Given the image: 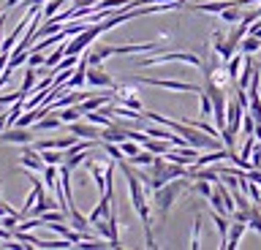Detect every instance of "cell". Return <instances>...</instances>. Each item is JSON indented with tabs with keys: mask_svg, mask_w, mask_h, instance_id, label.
Here are the masks:
<instances>
[{
	"mask_svg": "<svg viewBox=\"0 0 261 250\" xmlns=\"http://www.w3.org/2000/svg\"><path fill=\"white\" fill-rule=\"evenodd\" d=\"M188 180L191 177H182V180H171V182H166L163 188H158V190H152V199H155V209L161 212V220H166L169 217V209H171V204H174V199L182 193L185 188H188Z\"/></svg>",
	"mask_w": 261,
	"mask_h": 250,
	"instance_id": "cell-1",
	"label": "cell"
},
{
	"mask_svg": "<svg viewBox=\"0 0 261 250\" xmlns=\"http://www.w3.org/2000/svg\"><path fill=\"white\" fill-rule=\"evenodd\" d=\"M139 68H152V66H166V63H188L193 68H201L204 60L196 52H166V54H152V58H134Z\"/></svg>",
	"mask_w": 261,
	"mask_h": 250,
	"instance_id": "cell-2",
	"label": "cell"
},
{
	"mask_svg": "<svg viewBox=\"0 0 261 250\" xmlns=\"http://www.w3.org/2000/svg\"><path fill=\"white\" fill-rule=\"evenodd\" d=\"M134 85H152V87H163V90H177V93H196L199 95L204 87L191 85V82H179V79H152V76H139L134 79Z\"/></svg>",
	"mask_w": 261,
	"mask_h": 250,
	"instance_id": "cell-3",
	"label": "cell"
},
{
	"mask_svg": "<svg viewBox=\"0 0 261 250\" xmlns=\"http://www.w3.org/2000/svg\"><path fill=\"white\" fill-rule=\"evenodd\" d=\"M210 207L215 209V212H220V215H231L234 209H237L231 190H226L223 185L218 182V185H215V190H212V196H210Z\"/></svg>",
	"mask_w": 261,
	"mask_h": 250,
	"instance_id": "cell-4",
	"label": "cell"
},
{
	"mask_svg": "<svg viewBox=\"0 0 261 250\" xmlns=\"http://www.w3.org/2000/svg\"><path fill=\"white\" fill-rule=\"evenodd\" d=\"M0 142H8V144H33L36 136H33L30 128H22V125H8L3 133H0Z\"/></svg>",
	"mask_w": 261,
	"mask_h": 250,
	"instance_id": "cell-5",
	"label": "cell"
},
{
	"mask_svg": "<svg viewBox=\"0 0 261 250\" xmlns=\"http://www.w3.org/2000/svg\"><path fill=\"white\" fill-rule=\"evenodd\" d=\"M87 85L93 90H114V79L103 71V66H87Z\"/></svg>",
	"mask_w": 261,
	"mask_h": 250,
	"instance_id": "cell-6",
	"label": "cell"
},
{
	"mask_svg": "<svg viewBox=\"0 0 261 250\" xmlns=\"http://www.w3.org/2000/svg\"><path fill=\"white\" fill-rule=\"evenodd\" d=\"M19 166L28 169V172H44V169H46L44 158H41V150H36L33 144H24V150L19 155Z\"/></svg>",
	"mask_w": 261,
	"mask_h": 250,
	"instance_id": "cell-7",
	"label": "cell"
},
{
	"mask_svg": "<svg viewBox=\"0 0 261 250\" xmlns=\"http://www.w3.org/2000/svg\"><path fill=\"white\" fill-rule=\"evenodd\" d=\"M245 112H248V109H245L240 101H228V106H226V131H231V133H240Z\"/></svg>",
	"mask_w": 261,
	"mask_h": 250,
	"instance_id": "cell-8",
	"label": "cell"
},
{
	"mask_svg": "<svg viewBox=\"0 0 261 250\" xmlns=\"http://www.w3.org/2000/svg\"><path fill=\"white\" fill-rule=\"evenodd\" d=\"M85 85H87V58H82L79 66H76V71L68 76V82H65L63 87H68V90H82Z\"/></svg>",
	"mask_w": 261,
	"mask_h": 250,
	"instance_id": "cell-9",
	"label": "cell"
},
{
	"mask_svg": "<svg viewBox=\"0 0 261 250\" xmlns=\"http://www.w3.org/2000/svg\"><path fill=\"white\" fill-rule=\"evenodd\" d=\"M68 125H71L68 131L73 136H79V139H101V131H98L95 123H90V120H87V123H79V120H76V123H68Z\"/></svg>",
	"mask_w": 261,
	"mask_h": 250,
	"instance_id": "cell-10",
	"label": "cell"
},
{
	"mask_svg": "<svg viewBox=\"0 0 261 250\" xmlns=\"http://www.w3.org/2000/svg\"><path fill=\"white\" fill-rule=\"evenodd\" d=\"M242 234H245V223H242V220H234L231 226H228V237H226V250H234L237 245H240Z\"/></svg>",
	"mask_w": 261,
	"mask_h": 250,
	"instance_id": "cell-11",
	"label": "cell"
},
{
	"mask_svg": "<svg viewBox=\"0 0 261 250\" xmlns=\"http://www.w3.org/2000/svg\"><path fill=\"white\" fill-rule=\"evenodd\" d=\"M242 66H245V52L242 54H234L231 60H226V74H228V79H231V82H237V79H240V74H242Z\"/></svg>",
	"mask_w": 261,
	"mask_h": 250,
	"instance_id": "cell-12",
	"label": "cell"
},
{
	"mask_svg": "<svg viewBox=\"0 0 261 250\" xmlns=\"http://www.w3.org/2000/svg\"><path fill=\"white\" fill-rule=\"evenodd\" d=\"M57 204H60V201H55V199H49L46 193H41V196H38V201L33 204V209H30V212H33V217H38V215L49 212V209H55Z\"/></svg>",
	"mask_w": 261,
	"mask_h": 250,
	"instance_id": "cell-13",
	"label": "cell"
},
{
	"mask_svg": "<svg viewBox=\"0 0 261 250\" xmlns=\"http://www.w3.org/2000/svg\"><path fill=\"white\" fill-rule=\"evenodd\" d=\"M226 217H228V215H220V212H215V209H212V223H215V229H218V234H220V247H226L228 226H231V223H226Z\"/></svg>",
	"mask_w": 261,
	"mask_h": 250,
	"instance_id": "cell-14",
	"label": "cell"
},
{
	"mask_svg": "<svg viewBox=\"0 0 261 250\" xmlns=\"http://www.w3.org/2000/svg\"><path fill=\"white\" fill-rule=\"evenodd\" d=\"M57 112V117L63 120V123H76V120L82 117V109L73 103V106H63V109H55Z\"/></svg>",
	"mask_w": 261,
	"mask_h": 250,
	"instance_id": "cell-15",
	"label": "cell"
},
{
	"mask_svg": "<svg viewBox=\"0 0 261 250\" xmlns=\"http://www.w3.org/2000/svg\"><path fill=\"white\" fill-rule=\"evenodd\" d=\"M36 76H38V71L36 68H24V82H22V87H19V93L24 95V98H28V95H30V90H33V87H36Z\"/></svg>",
	"mask_w": 261,
	"mask_h": 250,
	"instance_id": "cell-16",
	"label": "cell"
},
{
	"mask_svg": "<svg viewBox=\"0 0 261 250\" xmlns=\"http://www.w3.org/2000/svg\"><path fill=\"white\" fill-rule=\"evenodd\" d=\"M240 49H242L245 54H253V52H258V49H261V38L248 33V36H245L242 41H240Z\"/></svg>",
	"mask_w": 261,
	"mask_h": 250,
	"instance_id": "cell-17",
	"label": "cell"
},
{
	"mask_svg": "<svg viewBox=\"0 0 261 250\" xmlns=\"http://www.w3.org/2000/svg\"><path fill=\"white\" fill-rule=\"evenodd\" d=\"M191 190H193V193H199V196H204L207 201H210V196H212L210 180H204V177H196V180H193V185H191Z\"/></svg>",
	"mask_w": 261,
	"mask_h": 250,
	"instance_id": "cell-18",
	"label": "cell"
},
{
	"mask_svg": "<svg viewBox=\"0 0 261 250\" xmlns=\"http://www.w3.org/2000/svg\"><path fill=\"white\" fill-rule=\"evenodd\" d=\"M41 158H44V163H55V166L65 163V152L63 150H41Z\"/></svg>",
	"mask_w": 261,
	"mask_h": 250,
	"instance_id": "cell-19",
	"label": "cell"
},
{
	"mask_svg": "<svg viewBox=\"0 0 261 250\" xmlns=\"http://www.w3.org/2000/svg\"><path fill=\"white\" fill-rule=\"evenodd\" d=\"M155 158H158V155L144 147V150H139V155L130 158V163H134V166H152V160H155Z\"/></svg>",
	"mask_w": 261,
	"mask_h": 250,
	"instance_id": "cell-20",
	"label": "cell"
},
{
	"mask_svg": "<svg viewBox=\"0 0 261 250\" xmlns=\"http://www.w3.org/2000/svg\"><path fill=\"white\" fill-rule=\"evenodd\" d=\"M63 125V120L60 117H41L38 123H36V131H55V128H60Z\"/></svg>",
	"mask_w": 261,
	"mask_h": 250,
	"instance_id": "cell-21",
	"label": "cell"
},
{
	"mask_svg": "<svg viewBox=\"0 0 261 250\" xmlns=\"http://www.w3.org/2000/svg\"><path fill=\"white\" fill-rule=\"evenodd\" d=\"M199 112H201V117H210L212 115V98H210L207 87L199 93Z\"/></svg>",
	"mask_w": 261,
	"mask_h": 250,
	"instance_id": "cell-22",
	"label": "cell"
},
{
	"mask_svg": "<svg viewBox=\"0 0 261 250\" xmlns=\"http://www.w3.org/2000/svg\"><path fill=\"white\" fill-rule=\"evenodd\" d=\"M65 3H68V0H46V3H44V19H52Z\"/></svg>",
	"mask_w": 261,
	"mask_h": 250,
	"instance_id": "cell-23",
	"label": "cell"
},
{
	"mask_svg": "<svg viewBox=\"0 0 261 250\" xmlns=\"http://www.w3.org/2000/svg\"><path fill=\"white\" fill-rule=\"evenodd\" d=\"M63 58H65V44H57V49H55V52H52V54H49V58L44 60V66H46V68H55V66H57V63H60Z\"/></svg>",
	"mask_w": 261,
	"mask_h": 250,
	"instance_id": "cell-24",
	"label": "cell"
},
{
	"mask_svg": "<svg viewBox=\"0 0 261 250\" xmlns=\"http://www.w3.org/2000/svg\"><path fill=\"white\" fill-rule=\"evenodd\" d=\"M248 226L253 231H258L261 234V209H258V204H253L250 207V220H248Z\"/></svg>",
	"mask_w": 261,
	"mask_h": 250,
	"instance_id": "cell-25",
	"label": "cell"
},
{
	"mask_svg": "<svg viewBox=\"0 0 261 250\" xmlns=\"http://www.w3.org/2000/svg\"><path fill=\"white\" fill-rule=\"evenodd\" d=\"M201 215H196V220H193V237H191V247L196 250V247H201Z\"/></svg>",
	"mask_w": 261,
	"mask_h": 250,
	"instance_id": "cell-26",
	"label": "cell"
},
{
	"mask_svg": "<svg viewBox=\"0 0 261 250\" xmlns=\"http://www.w3.org/2000/svg\"><path fill=\"white\" fill-rule=\"evenodd\" d=\"M120 150L125 152V158H134V155H139V142L125 139V142H120Z\"/></svg>",
	"mask_w": 261,
	"mask_h": 250,
	"instance_id": "cell-27",
	"label": "cell"
},
{
	"mask_svg": "<svg viewBox=\"0 0 261 250\" xmlns=\"http://www.w3.org/2000/svg\"><path fill=\"white\" fill-rule=\"evenodd\" d=\"M253 131H256V117H253L250 112H245V117H242V133L250 136Z\"/></svg>",
	"mask_w": 261,
	"mask_h": 250,
	"instance_id": "cell-28",
	"label": "cell"
},
{
	"mask_svg": "<svg viewBox=\"0 0 261 250\" xmlns=\"http://www.w3.org/2000/svg\"><path fill=\"white\" fill-rule=\"evenodd\" d=\"M44 60H46V58H44L41 52H30V54H28V66H30V68H38V66H44Z\"/></svg>",
	"mask_w": 261,
	"mask_h": 250,
	"instance_id": "cell-29",
	"label": "cell"
},
{
	"mask_svg": "<svg viewBox=\"0 0 261 250\" xmlns=\"http://www.w3.org/2000/svg\"><path fill=\"white\" fill-rule=\"evenodd\" d=\"M248 33H250V36H258V38H261V17H258V19H256V22H253V25H250V30H248Z\"/></svg>",
	"mask_w": 261,
	"mask_h": 250,
	"instance_id": "cell-30",
	"label": "cell"
},
{
	"mask_svg": "<svg viewBox=\"0 0 261 250\" xmlns=\"http://www.w3.org/2000/svg\"><path fill=\"white\" fill-rule=\"evenodd\" d=\"M22 3H24V6H44L46 0H22Z\"/></svg>",
	"mask_w": 261,
	"mask_h": 250,
	"instance_id": "cell-31",
	"label": "cell"
},
{
	"mask_svg": "<svg viewBox=\"0 0 261 250\" xmlns=\"http://www.w3.org/2000/svg\"><path fill=\"white\" fill-rule=\"evenodd\" d=\"M0 52H3V36H0Z\"/></svg>",
	"mask_w": 261,
	"mask_h": 250,
	"instance_id": "cell-32",
	"label": "cell"
},
{
	"mask_svg": "<svg viewBox=\"0 0 261 250\" xmlns=\"http://www.w3.org/2000/svg\"><path fill=\"white\" fill-rule=\"evenodd\" d=\"M256 11H258V17H261V6H258V9H256Z\"/></svg>",
	"mask_w": 261,
	"mask_h": 250,
	"instance_id": "cell-33",
	"label": "cell"
}]
</instances>
